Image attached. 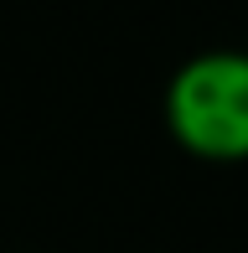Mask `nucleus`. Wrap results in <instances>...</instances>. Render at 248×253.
Instances as JSON below:
<instances>
[{
    "instance_id": "2",
    "label": "nucleus",
    "mask_w": 248,
    "mask_h": 253,
    "mask_svg": "<svg viewBox=\"0 0 248 253\" xmlns=\"http://www.w3.org/2000/svg\"><path fill=\"white\" fill-rule=\"evenodd\" d=\"M243 52H248V47H243Z\"/></svg>"
},
{
    "instance_id": "1",
    "label": "nucleus",
    "mask_w": 248,
    "mask_h": 253,
    "mask_svg": "<svg viewBox=\"0 0 248 253\" xmlns=\"http://www.w3.org/2000/svg\"><path fill=\"white\" fill-rule=\"evenodd\" d=\"M165 129L191 160L243 166L248 160V52L212 47L186 57L161 98Z\"/></svg>"
}]
</instances>
